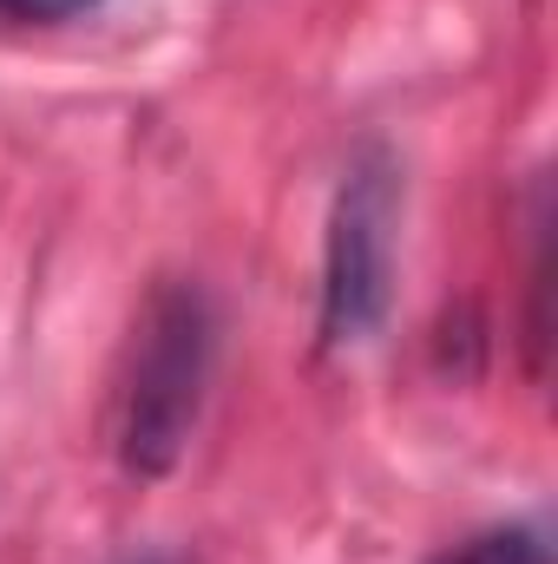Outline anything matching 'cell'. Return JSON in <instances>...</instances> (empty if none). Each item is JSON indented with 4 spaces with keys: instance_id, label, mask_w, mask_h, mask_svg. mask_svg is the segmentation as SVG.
Segmentation results:
<instances>
[{
    "instance_id": "2",
    "label": "cell",
    "mask_w": 558,
    "mask_h": 564,
    "mask_svg": "<svg viewBox=\"0 0 558 564\" xmlns=\"http://www.w3.org/2000/svg\"><path fill=\"white\" fill-rule=\"evenodd\" d=\"M395 230H401V164L388 144H362L335 184L322 237V341L355 348L382 328L395 295Z\"/></svg>"
},
{
    "instance_id": "1",
    "label": "cell",
    "mask_w": 558,
    "mask_h": 564,
    "mask_svg": "<svg viewBox=\"0 0 558 564\" xmlns=\"http://www.w3.org/2000/svg\"><path fill=\"white\" fill-rule=\"evenodd\" d=\"M211 361H217V308L204 282L164 276L132 322L112 394V453L132 479H164L184 459L204 414Z\"/></svg>"
},
{
    "instance_id": "3",
    "label": "cell",
    "mask_w": 558,
    "mask_h": 564,
    "mask_svg": "<svg viewBox=\"0 0 558 564\" xmlns=\"http://www.w3.org/2000/svg\"><path fill=\"white\" fill-rule=\"evenodd\" d=\"M427 564H552V545H546L539 525H493V532H473V539L447 545Z\"/></svg>"
},
{
    "instance_id": "5",
    "label": "cell",
    "mask_w": 558,
    "mask_h": 564,
    "mask_svg": "<svg viewBox=\"0 0 558 564\" xmlns=\"http://www.w3.org/2000/svg\"><path fill=\"white\" fill-rule=\"evenodd\" d=\"M144 564H158V558H144Z\"/></svg>"
},
{
    "instance_id": "4",
    "label": "cell",
    "mask_w": 558,
    "mask_h": 564,
    "mask_svg": "<svg viewBox=\"0 0 558 564\" xmlns=\"http://www.w3.org/2000/svg\"><path fill=\"white\" fill-rule=\"evenodd\" d=\"M86 7H99V0H0V13H13V20H73Z\"/></svg>"
}]
</instances>
